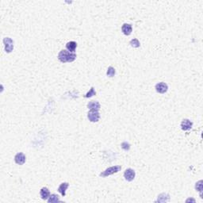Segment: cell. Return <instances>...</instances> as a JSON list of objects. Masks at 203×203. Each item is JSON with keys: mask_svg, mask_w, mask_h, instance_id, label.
Masks as SVG:
<instances>
[{"mask_svg": "<svg viewBox=\"0 0 203 203\" xmlns=\"http://www.w3.org/2000/svg\"><path fill=\"white\" fill-rule=\"evenodd\" d=\"M76 58V54L75 53H70L69 51L63 49L58 54L59 61L62 63H70L73 62Z\"/></svg>", "mask_w": 203, "mask_h": 203, "instance_id": "6da1fadb", "label": "cell"}, {"mask_svg": "<svg viewBox=\"0 0 203 203\" xmlns=\"http://www.w3.org/2000/svg\"><path fill=\"white\" fill-rule=\"evenodd\" d=\"M121 170V166L120 165H115V166H112L108 167L107 169H105V171L103 172H101L99 176L105 178V177H108L110 175H112L113 174H116L118 172H119Z\"/></svg>", "mask_w": 203, "mask_h": 203, "instance_id": "7a4b0ae2", "label": "cell"}, {"mask_svg": "<svg viewBox=\"0 0 203 203\" xmlns=\"http://www.w3.org/2000/svg\"><path fill=\"white\" fill-rule=\"evenodd\" d=\"M3 44L5 45V52L7 53H11L14 49V41L11 37H4Z\"/></svg>", "mask_w": 203, "mask_h": 203, "instance_id": "3957f363", "label": "cell"}, {"mask_svg": "<svg viewBox=\"0 0 203 203\" xmlns=\"http://www.w3.org/2000/svg\"><path fill=\"white\" fill-rule=\"evenodd\" d=\"M87 118L91 122H98L100 119V114L98 111L90 110L87 113Z\"/></svg>", "mask_w": 203, "mask_h": 203, "instance_id": "277c9868", "label": "cell"}, {"mask_svg": "<svg viewBox=\"0 0 203 203\" xmlns=\"http://www.w3.org/2000/svg\"><path fill=\"white\" fill-rule=\"evenodd\" d=\"M136 176V172L133 169L127 168L124 172V177L126 181L128 182H132V180L135 179Z\"/></svg>", "mask_w": 203, "mask_h": 203, "instance_id": "5b68a950", "label": "cell"}, {"mask_svg": "<svg viewBox=\"0 0 203 203\" xmlns=\"http://www.w3.org/2000/svg\"><path fill=\"white\" fill-rule=\"evenodd\" d=\"M155 88H156V91L160 94H164L168 90V85L166 83L160 82L156 83Z\"/></svg>", "mask_w": 203, "mask_h": 203, "instance_id": "8992f818", "label": "cell"}, {"mask_svg": "<svg viewBox=\"0 0 203 203\" xmlns=\"http://www.w3.org/2000/svg\"><path fill=\"white\" fill-rule=\"evenodd\" d=\"M26 157L25 156V154L22 152L17 153L14 156V161L17 164L19 165H23L26 163Z\"/></svg>", "mask_w": 203, "mask_h": 203, "instance_id": "52a82bcc", "label": "cell"}, {"mask_svg": "<svg viewBox=\"0 0 203 203\" xmlns=\"http://www.w3.org/2000/svg\"><path fill=\"white\" fill-rule=\"evenodd\" d=\"M193 126V122L189 119H183L181 122V129L184 131L190 130Z\"/></svg>", "mask_w": 203, "mask_h": 203, "instance_id": "ba28073f", "label": "cell"}, {"mask_svg": "<svg viewBox=\"0 0 203 203\" xmlns=\"http://www.w3.org/2000/svg\"><path fill=\"white\" fill-rule=\"evenodd\" d=\"M87 108L90 109V110L99 111L101 108L100 103L97 101H90L87 104Z\"/></svg>", "mask_w": 203, "mask_h": 203, "instance_id": "9c48e42d", "label": "cell"}, {"mask_svg": "<svg viewBox=\"0 0 203 203\" xmlns=\"http://www.w3.org/2000/svg\"><path fill=\"white\" fill-rule=\"evenodd\" d=\"M121 31H122V33H123L125 35H126V36L130 35L132 33V25L129 23L123 24L122 26H121Z\"/></svg>", "mask_w": 203, "mask_h": 203, "instance_id": "30bf717a", "label": "cell"}, {"mask_svg": "<svg viewBox=\"0 0 203 203\" xmlns=\"http://www.w3.org/2000/svg\"><path fill=\"white\" fill-rule=\"evenodd\" d=\"M40 195L43 200H48L50 196V191L47 187H42L40 190Z\"/></svg>", "mask_w": 203, "mask_h": 203, "instance_id": "8fae6325", "label": "cell"}, {"mask_svg": "<svg viewBox=\"0 0 203 203\" xmlns=\"http://www.w3.org/2000/svg\"><path fill=\"white\" fill-rule=\"evenodd\" d=\"M68 187H69L68 182H62V183L60 185V187H58L57 190H58L59 193H61V195L63 197V196L66 195V190Z\"/></svg>", "mask_w": 203, "mask_h": 203, "instance_id": "7c38bea8", "label": "cell"}, {"mask_svg": "<svg viewBox=\"0 0 203 203\" xmlns=\"http://www.w3.org/2000/svg\"><path fill=\"white\" fill-rule=\"evenodd\" d=\"M77 48V43L76 41H69L66 44V48L70 53H75Z\"/></svg>", "mask_w": 203, "mask_h": 203, "instance_id": "4fadbf2b", "label": "cell"}, {"mask_svg": "<svg viewBox=\"0 0 203 203\" xmlns=\"http://www.w3.org/2000/svg\"><path fill=\"white\" fill-rule=\"evenodd\" d=\"M170 200V195L167 194H165V193H163L158 196V198L157 200L156 201V202H168Z\"/></svg>", "mask_w": 203, "mask_h": 203, "instance_id": "5bb4252c", "label": "cell"}, {"mask_svg": "<svg viewBox=\"0 0 203 203\" xmlns=\"http://www.w3.org/2000/svg\"><path fill=\"white\" fill-rule=\"evenodd\" d=\"M58 202H61V200H60V198H59L58 195H56V194H50L49 198H48V203Z\"/></svg>", "mask_w": 203, "mask_h": 203, "instance_id": "9a60e30c", "label": "cell"}, {"mask_svg": "<svg viewBox=\"0 0 203 203\" xmlns=\"http://www.w3.org/2000/svg\"><path fill=\"white\" fill-rule=\"evenodd\" d=\"M115 73H116V71H115V68L112 66H110L107 68V71H106V75L107 76L109 77H113L115 76Z\"/></svg>", "mask_w": 203, "mask_h": 203, "instance_id": "2e32d148", "label": "cell"}, {"mask_svg": "<svg viewBox=\"0 0 203 203\" xmlns=\"http://www.w3.org/2000/svg\"><path fill=\"white\" fill-rule=\"evenodd\" d=\"M129 44H130V45L133 48H139L140 46V41H139V40L137 39V38H133L132 40H131Z\"/></svg>", "mask_w": 203, "mask_h": 203, "instance_id": "e0dca14e", "label": "cell"}, {"mask_svg": "<svg viewBox=\"0 0 203 203\" xmlns=\"http://www.w3.org/2000/svg\"><path fill=\"white\" fill-rule=\"evenodd\" d=\"M94 95H96V91L95 90V88L94 87H91L90 89V90L88 91V92L85 95V98H90V97H92V96H94Z\"/></svg>", "mask_w": 203, "mask_h": 203, "instance_id": "ac0fdd59", "label": "cell"}, {"mask_svg": "<svg viewBox=\"0 0 203 203\" xmlns=\"http://www.w3.org/2000/svg\"><path fill=\"white\" fill-rule=\"evenodd\" d=\"M121 147L124 151H129L130 149V145L127 141H124V142L121 143Z\"/></svg>", "mask_w": 203, "mask_h": 203, "instance_id": "d6986e66", "label": "cell"}, {"mask_svg": "<svg viewBox=\"0 0 203 203\" xmlns=\"http://www.w3.org/2000/svg\"><path fill=\"white\" fill-rule=\"evenodd\" d=\"M195 189L196 190H198L200 193L202 192V180H200L198 182H196Z\"/></svg>", "mask_w": 203, "mask_h": 203, "instance_id": "ffe728a7", "label": "cell"}]
</instances>
